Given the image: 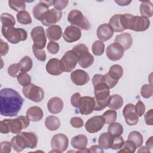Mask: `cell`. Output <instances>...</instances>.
Here are the masks:
<instances>
[{
  "instance_id": "5",
  "label": "cell",
  "mask_w": 153,
  "mask_h": 153,
  "mask_svg": "<svg viewBox=\"0 0 153 153\" xmlns=\"http://www.w3.org/2000/svg\"><path fill=\"white\" fill-rule=\"evenodd\" d=\"M1 32L4 37L11 44H16L20 41H25L27 37L26 30L22 28L2 26Z\"/></svg>"
},
{
  "instance_id": "2",
  "label": "cell",
  "mask_w": 153,
  "mask_h": 153,
  "mask_svg": "<svg viewBox=\"0 0 153 153\" xmlns=\"http://www.w3.org/2000/svg\"><path fill=\"white\" fill-rule=\"evenodd\" d=\"M94 87L95 102L94 111H99L105 109L108 105L110 88L104 81L103 75L95 74L92 78Z\"/></svg>"
},
{
  "instance_id": "22",
  "label": "cell",
  "mask_w": 153,
  "mask_h": 153,
  "mask_svg": "<svg viewBox=\"0 0 153 153\" xmlns=\"http://www.w3.org/2000/svg\"><path fill=\"white\" fill-rule=\"evenodd\" d=\"M88 143L87 137L84 134H78L72 137L71 140V145L76 149H78V152H88L87 145Z\"/></svg>"
},
{
  "instance_id": "29",
  "label": "cell",
  "mask_w": 153,
  "mask_h": 153,
  "mask_svg": "<svg viewBox=\"0 0 153 153\" xmlns=\"http://www.w3.org/2000/svg\"><path fill=\"white\" fill-rule=\"evenodd\" d=\"M113 139L114 137L111 136L108 132L103 133L99 137V145L103 149H108L111 148L113 142Z\"/></svg>"
},
{
  "instance_id": "25",
  "label": "cell",
  "mask_w": 153,
  "mask_h": 153,
  "mask_svg": "<svg viewBox=\"0 0 153 153\" xmlns=\"http://www.w3.org/2000/svg\"><path fill=\"white\" fill-rule=\"evenodd\" d=\"M115 42L120 44L125 51L129 49L131 46L133 38L129 33L125 32L117 35L115 38Z\"/></svg>"
},
{
  "instance_id": "54",
  "label": "cell",
  "mask_w": 153,
  "mask_h": 153,
  "mask_svg": "<svg viewBox=\"0 0 153 153\" xmlns=\"http://www.w3.org/2000/svg\"><path fill=\"white\" fill-rule=\"evenodd\" d=\"M81 98V97L79 93H75L74 94H72V96L71 97V103L72 105L74 107L78 108Z\"/></svg>"
},
{
  "instance_id": "23",
  "label": "cell",
  "mask_w": 153,
  "mask_h": 153,
  "mask_svg": "<svg viewBox=\"0 0 153 153\" xmlns=\"http://www.w3.org/2000/svg\"><path fill=\"white\" fill-rule=\"evenodd\" d=\"M114 30L108 23L100 25L97 29V36L101 41H106L114 35Z\"/></svg>"
},
{
  "instance_id": "55",
  "label": "cell",
  "mask_w": 153,
  "mask_h": 153,
  "mask_svg": "<svg viewBox=\"0 0 153 153\" xmlns=\"http://www.w3.org/2000/svg\"><path fill=\"white\" fill-rule=\"evenodd\" d=\"M152 114H153V109H151L148 111L146 112L145 114V121L147 125L152 126L153 125V120H152Z\"/></svg>"
},
{
  "instance_id": "59",
  "label": "cell",
  "mask_w": 153,
  "mask_h": 153,
  "mask_svg": "<svg viewBox=\"0 0 153 153\" xmlns=\"http://www.w3.org/2000/svg\"><path fill=\"white\" fill-rule=\"evenodd\" d=\"M131 1H115V2L118 4V5L120 6H126L128 5Z\"/></svg>"
},
{
  "instance_id": "9",
  "label": "cell",
  "mask_w": 153,
  "mask_h": 153,
  "mask_svg": "<svg viewBox=\"0 0 153 153\" xmlns=\"http://www.w3.org/2000/svg\"><path fill=\"white\" fill-rule=\"evenodd\" d=\"M60 60L62 65L63 72H70L75 69L78 63V59L76 54L72 50L66 51Z\"/></svg>"
},
{
  "instance_id": "39",
  "label": "cell",
  "mask_w": 153,
  "mask_h": 153,
  "mask_svg": "<svg viewBox=\"0 0 153 153\" xmlns=\"http://www.w3.org/2000/svg\"><path fill=\"white\" fill-rule=\"evenodd\" d=\"M9 7L17 12L25 11L26 9V3L24 1L10 0L8 1Z\"/></svg>"
},
{
  "instance_id": "60",
  "label": "cell",
  "mask_w": 153,
  "mask_h": 153,
  "mask_svg": "<svg viewBox=\"0 0 153 153\" xmlns=\"http://www.w3.org/2000/svg\"><path fill=\"white\" fill-rule=\"evenodd\" d=\"M137 152H150V151L148 148H147L146 146H142L140 148V149L137 151Z\"/></svg>"
},
{
  "instance_id": "43",
  "label": "cell",
  "mask_w": 153,
  "mask_h": 153,
  "mask_svg": "<svg viewBox=\"0 0 153 153\" xmlns=\"http://www.w3.org/2000/svg\"><path fill=\"white\" fill-rule=\"evenodd\" d=\"M17 79L18 82L23 87L30 84L31 82L30 76L25 72H20L17 76Z\"/></svg>"
},
{
  "instance_id": "33",
  "label": "cell",
  "mask_w": 153,
  "mask_h": 153,
  "mask_svg": "<svg viewBox=\"0 0 153 153\" xmlns=\"http://www.w3.org/2000/svg\"><path fill=\"white\" fill-rule=\"evenodd\" d=\"M108 74L112 78L118 81L123 75V69L121 65L115 64L111 66Z\"/></svg>"
},
{
  "instance_id": "56",
  "label": "cell",
  "mask_w": 153,
  "mask_h": 153,
  "mask_svg": "<svg viewBox=\"0 0 153 153\" xmlns=\"http://www.w3.org/2000/svg\"><path fill=\"white\" fill-rule=\"evenodd\" d=\"M9 50V47L7 42H4L2 39H1V44H0V54L1 56H5L7 54Z\"/></svg>"
},
{
  "instance_id": "1",
  "label": "cell",
  "mask_w": 153,
  "mask_h": 153,
  "mask_svg": "<svg viewBox=\"0 0 153 153\" xmlns=\"http://www.w3.org/2000/svg\"><path fill=\"white\" fill-rule=\"evenodd\" d=\"M24 99L16 90L4 88L0 91V113L6 117L16 116L21 109Z\"/></svg>"
},
{
  "instance_id": "14",
  "label": "cell",
  "mask_w": 153,
  "mask_h": 153,
  "mask_svg": "<svg viewBox=\"0 0 153 153\" xmlns=\"http://www.w3.org/2000/svg\"><path fill=\"white\" fill-rule=\"evenodd\" d=\"M123 115L128 125L134 126L138 123L139 116L136 112L135 107L133 104H127L123 108Z\"/></svg>"
},
{
  "instance_id": "28",
  "label": "cell",
  "mask_w": 153,
  "mask_h": 153,
  "mask_svg": "<svg viewBox=\"0 0 153 153\" xmlns=\"http://www.w3.org/2000/svg\"><path fill=\"white\" fill-rule=\"evenodd\" d=\"M123 105V99L119 94H113L109 96L107 106L114 110L121 108Z\"/></svg>"
},
{
  "instance_id": "32",
  "label": "cell",
  "mask_w": 153,
  "mask_h": 153,
  "mask_svg": "<svg viewBox=\"0 0 153 153\" xmlns=\"http://www.w3.org/2000/svg\"><path fill=\"white\" fill-rule=\"evenodd\" d=\"M108 24L112 27L115 32H121L124 30L121 22V14H117L112 16L109 20Z\"/></svg>"
},
{
  "instance_id": "36",
  "label": "cell",
  "mask_w": 153,
  "mask_h": 153,
  "mask_svg": "<svg viewBox=\"0 0 153 153\" xmlns=\"http://www.w3.org/2000/svg\"><path fill=\"white\" fill-rule=\"evenodd\" d=\"M1 21L2 26L4 27H13L16 24V20L13 16L7 13H4L1 15Z\"/></svg>"
},
{
  "instance_id": "40",
  "label": "cell",
  "mask_w": 153,
  "mask_h": 153,
  "mask_svg": "<svg viewBox=\"0 0 153 153\" xmlns=\"http://www.w3.org/2000/svg\"><path fill=\"white\" fill-rule=\"evenodd\" d=\"M136 146L135 144L130 140H127L124 141L123 144L118 151V152H128V153H133L136 151Z\"/></svg>"
},
{
  "instance_id": "15",
  "label": "cell",
  "mask_w": 153,
  "mask_h": 153,
  "mask_svg": "<svg viewBox=\"0 0 153 153\" xmlns=\"http://www.w3.org/2000/svg\"><path fill=\"white\" fill-rule=\"evenodd\" d=\"M124 51V50L120 44L117 42H114L107 47L106 49V54L109 60L112 61H117L123 57Z\"/></svg>"
},
{
  "instance_id": "17",
  "label": "cell",
  "mask_w": 153,
  "mask_h": 153,
  "mask_svg": "<svg viewBox=\"0 0 153 153\" xmlns=\"http://www.w3.org/2000/svg\"><path fill=\"white\" fill-rule=\"evenodd\" d=\"M95 102L94 98L89 96L81 97L79 105L78 110L82 115H88L94 110Z\"/></svg>"
},
{
  "instance_id": "18",
  "label": "cell",
  "mask_w": 153,
  "mask_h": 153,
  "mask_svg": "<svg viewBox=\"0 0 153 153\" xmlns=\"http://www.w3.org/2000/svg\"><path fill=\"white\" fill-rule=\"evenodd\" d=\"M81 36V29L76 26L72 25L66 27L63 33V37L64 40L69 43L75 42L79 40Z\"/></svg>"
},
{
  "instance_id": "38",
  "label": "cell",
  "mask_w": 153,
  "mask_h": 153,
  "mask_svg": "<svg viewBox=\"0 0 153 153\" xmlns=\"http://www.w3.org/2000/svg\"><path fill=\"white\" fill-rule=\"evenodd\" d=\"M18 22L22 25H29L32 23V18L27 11H22L16 15Z\"/></svg>"
},
{
  "instance_id": "46",
  "label": "cell",
  "mask_w": 153,
  "mask_h": 153,
  "mask_svg": "<svg viewBox=\"0 0 153 153\" xmlns=\"http://www.w3.org/2000/svg\"><path fill=\"white\" fill-rule=\"evenodd\" d=\"M32 51L37 60L41 62H44L45 60L46 54L44 50H39L32 45Z\"/></svg>"
},
{
  "instance_id": "10",
  "label": "cell",
  "mask_w": 153,
  "mask_h": 153,
  "mask_svg": "<svg viewBox=\"0 0 153 153\" xmlns=\"http://www.w3.org/2000/svg\"><path fill=\"white\" fill-rule=\"evenodd\" d=\"M68 143L69 140L65 134H56L53 136L51 140V146L53 149L51 152H63L68 148Z\"/></svg>"
},
{
  "instance_id": "45",
  "label": "cell",
  "mask_w": 153,
  "mask_h": 153,
  "mask_svg": "<svg viewBox=\"0 0 153 153\" xmlns=\"http://www.w3.org/2000/svg\"><path fill=\"white\" fill-rule=\"evenodd\" d=\"M7 71L8 75L12 77H17L20 74L19 72H21L19 63H13L10 65Z\"/></svg>"
},
{
  "instance_id": "35",
  "label": "cell",
  "mask_w": 153,
  "mask_h": 153,
  "mask_svg": "<svg viewBox=\"0 0 153 153\" xmlns=\"http://www.w3.org/2000/svg\"><path fill=\"white\" fill-rule=\"evenodd\" d=\"M21 72H27L29 71L33 66V62L31 58L27 56H24L18 63Z\"/></svg>"
},
{
  "instance_id": "41",
  "label": "cell",
  "mask_w": 153,
  "mask_h": 153,
  "mask_svg": "<svg viewBox=\"0 0 153 153\" xmlns=\"http://www.w3.org/2000/svg\"><path fill=\"white\" fill-rule=\"evenodd\" d=\"M104 51L105 44L102 41L97 40L94 42L92 45V52L95 56H99L102 55L104 53Z\"/></svg>"
},
{
  "instance_id": "19",
  "label": "cell",
  "mask_w": 153,
  "mask_h": 153,
  "mask_svg": "<svg viewBox=\"0 0 153 153\" xmlns=\"http://www.w3.org/2000/svg\"><path fill=\"white\" fill-rule=\"evenodd\" d=\"M53 4V1H40L33 8L32 13L34 17L40 20L43 14L49 10V7Z\"/></svg>"
},
{
  "instance_id": "12",
  "label": "cell",
  "mask_w": 153,
  "mask_h": 153,
  "mask_svg": "<svg viewBox=\"0 0 153 153\" xmlns=\"http://www.w3.org/2000/svg\"><path fill=\"white\" fill-rule=\"evenodd\" d=\"M62 17L61 11L51 8L45 12L40 19V22L45 26H51L57 23Z\"/></svg>"
},
{
  "instance_id": "24",
  "label": "cell",
  "mask_w": 153,
  "mask_h": 153,
  "mask_svg": "<svg viewBox=\"0 0 153 153\" xmlns=\"http://www.w3.org/2000/svg\"><path fill=\"white\" fill-rule=\"evenodd\" d=\"M63 108V100L58 97L51 98L47 103V108L48 111L53 114L60 113Z\"/></svg>"
},
{
  "instance_id": "26",
  "label": "cell",
  "mask_w": 153,
  "mask_h": 153,
  "mask_svg": "<svg viewBox=\"0 0 153 153\" xmlns=\"http://www.w3.org/2000/svg\"><path fill=\"white\" fill-rule=\"evenodd\" d=\"M26 117L32 121H39L42 120L44 113L41 108L33 106L29 108L26 112Z\"/></svg>"
},
{
  "instance_id": "3",
  "label": "cell",
  "mask_w": 153,
  "mask_h": 153,
  "mask_svg": "<svg viewBox=\"0 0 153 153\" xmlns=\"http://www.w3.org/2000/svg\"><path fill=\"white\" fill-rule=\"evenodd\" d=\"M13 149L17 152H21L26 148L33 149L36 147L38 137L32 132H20L11 140Z\"/></svg>"
},
{
  "instance_id": "42",
  "label": "cell",
  "mask_w": 153,
  "mask_h": 153,
  "mask_svg": "<svg viewBox=\"0 0 153 153\" xmlns=\"http://www.w3.org/2000/svg\"><path fill=\"white\" fill-rule=\"evenodd\" d=\"M102 117L105 119V123L110 124L116 121L117 114L115 110H107L103 114Z\"/></svg>"
},
{
  "instance_id": "49",
  "label": "cell",
  "mask_w": 153,
  "mask_h": 153,
  "mask_svg": "<svg viewBox=\"0 0 153 153\" xmlns=\"http://www.w3.org/2000/svg\"><path fill=\"white\" fill-rule=\"evenodd\" d=\"M68 3L69 1L68 0H56L53 1V5L54 6L55 9L61 11L68 5Z\"/></svg>"
},
{
  "instance_id": "51",
  "label": "cell",
  "mask_w": 153,
  "mask_h": 153,
  "mask_svg": "<svg viewBox=\"0 0 153 153\" xmlns=\"http://www.w3.org/2000/svg\"><path fill=\"white\" fill-rule=\"evenodd\" d=\"M103 77H104V81H105V82L108 85V86L109 87V88H112L118 83V81L115 80L113 78H112L109 75V74L108 73L106 74L105 75H103Z\"/></svg>"
},
{
  "instance_id": "47",
  "label": "cell",
  "mask_w": 153,
  "mask_h": 153,
  "mask_svg": "<svg viewBox=\"0 0 153 153\" xmlns=\"http://www.w3.org/2000/svg\"><path fill=\"white\" fill-rule=\"evenodd\" d=\"M123 142H124V140L122 136H119L117 137H114L113 142L110 148L114 150L120 149L121 148L123 144Z\"/></svg>"
},
{
  "instance_id": "11",
  "label": "cell",
  "mask_w": 153,
  "mask_h": 153,
  "mask_svg": "<svg viewBox=\"0 0 153 153\" xmlns=\"http://www.w3.org/2000/svg\"><path fill=\"white\" fill-rule=\"evenodd\" d=\"M30 35L33 41V46L39 50H43L47 42V39L43 27L41 26L33 28L30 32Z\"/></svg>"
},
{
  "instance_id": "34",
  "label": "cell",
  "mask_w": 153,
  "mask_h": 153,
  "mask_svg": "<svg viewBox=\"0 0 153 153\" xmlns=\"http://www.w3.org/2000/svg\"><path fill=\"white\" fill-rule=\"evenodd\" d=\"M108 132L113 137L121 136L123 133V127L120 123L114 122L108 126Z\"/></svg>"
},
{
  "instance_id": "52",
  "label": "cell",
  "mask_w": 153,
  "mask_h": 153,
  "mask_svg": "<svg viewBox=\"0 0 153 153\" xmlns=\"http://www.w3.org/2000/svg\"><path fill=\"white\" fill-rule=\"evenodd\" d=\"M11 143L8 141H3L0 143V151L1 153H10L11 151Z\"/></svg>"
},
{
  "instance_id": "37",
  "label": "cell",
  "mask_w": 153,
  "mask_h": 153,
  "mask_svg": "<svg viewBox=\"0 0 153 153\" xmlns=\"http://www.w3.org/2000/svg\"><path fill=\"white\" fill-rule=\"evenodd\" d=\"M128 140L133 142L136 148L140 147L143 143V136L142 134L137 131H131L128 136Z\"/></svg>"
},
{
  "instance_id": "30",
  "label": "cell",
  "mask_w": 153,
  "mask_h": 153,
  "mask_svg": "<svg viewBox=\"0 0 153 153\" xmlns=\"http://www.w3.org/2000/svg\"><path fill=\"white\" fill-rule=\"evenodd\" d=\"M45 127L50 131L57 130L60 126V121L59 118L54 115H50L45 118Z\"/></svg>"
},
{
  "instance_id": "48",
  "label": "cell",
  "mask_w": 153,
  "mask_h": 153,
  "mask_svg": "<svg viewBox=\"0 0 153 153\" xmlns=\"http://www.w3.org/2000/svg\"><path fill=\"white\" fill-rule=\"evenodd\" d=\"M59 45L58 43L54 42V41H50L48 43V45L47 46V50L49 53L53 54H55L57 53L59 51Z\"/></svg>"
},
{
  "instance_id": "31",
  "label": "cell",
  "mask_w": 153,
  "mask_h": 153,
  "mask_svg": "<svg viewBox=\"0 0 153 153\" xmlns=\"http://www.w3.org/2000/svg\"><path fill=\"white\" fill-rule=\"evenodd\" d=\"M140 12L142 16L149 18L152 16L153 14V5L151 1L142 2L140 7Z\"/></svg>"
},
{
  "instance_id": "53",
  "label": "cell",
  "mask_w": 153,
  "mask_h": 153,
  "mask_svg": "<svg viewBox=\"0 0 153 153\" xmlns=\"http://www.w3.org/2000/svg\"><path fill=\"white\" fill-rule=\"evenodd\" d=\"M70 124L72 127L75 128H80L82 127L84 124V121L81 118L75 117L71 119Z\"/></svg>"
},
{
  "instance_id": "6",
  "label": "cell",
  "mask_w": 153,
  "mask_h": 153,
  "mask_svg": "<svg viewBox=\"0 0 153 153\" xmlns=\"http://www.w3.org/2000/svg\"><path fill=\"white\" fill-rule=\"evenodd\" d=\"M72 50L78 57V63L80 66L87 68L92 65L94 60V57L89 53L88 48L85 44H78L73 47Z\"/></svg>"
},
{
  "instance_id": "21",
  "label": "cell",
  "mask_w": 153,
  "mask_h": 153,
  "mask_svg": "<svg viewBox=\"0 0 153 153\" xmlns=\"http://www.w3.org/2000/svg\"><path fill=\"white\" fill-rule=\"evenodd\" d=\"M45 68L47 72L52 75H59L63 72L60 60L56 58L50 59L46 64Z\"/></svg>"
},
{
  "instance_id": "57",
  "label": "cell",
  "mask_w": 153,
  "mask_h": 153,
  "mask_svg": "<svg viewBox=\"0 0 153 153\" xmlns=\"http://www.w3.org/2000/svg\"><path fill=\"white\" fill-rule=\"evenodd\" d=\"M88 152H104V151L99 145H93L88 148Z\"/></svg>"
},
{
  "instance_id": "4",
  "label": "cell",
  "mask_w": 153,
  "mask_h": 153,
  "mask_svg": "<svg viewBox=\"0 0 153 153\" xmlns=\"http://www.w3.org/2000/svg\"><path fill=\"white\" fill-rule=\"evenodd\" d=\"M30 124V120L25 116H19L15 119H5L0 123V132L7 134L11 132L19 134Z\"/></svg>"
},
{
  "instance_id": "16",
  "label": "cell",
  "mask_w": 153,
  "mask_h": 153,
  "mask_svg": "<svg viewBox=\"0 0 153 153\" xmlns=\"http://www.w3.org/2000/svg\"><path fill=\"white\" fill-rule=\"evenodd\" d=\"M150 26V20L143 16H133L130 29L136 32H143L147 30Z\"/></svg>"
},
{
  "instance_id": "20",
  "label": "cell",
  "mask_w": 153,
  "mask_h": 153,
  "mask_svg": "<svg viewBox=\"0 0 153 153\" xmlns=\"http://www.w3.org/2000/svg\"><path fill=\"white\" fill-rule=\"evenodd\" d=\"M71 79L76 85H84L89 81L90 77L85 71L76 69L71 74Z\"/></svg>"
},
{
  "instance_id": "13",
  "label": "cell",
  "mask_w": 153,
  "mask_h": 153,
  "mask_svg": "<svg viewBox=\"0 0 153 153\" xmlns=\"http://www.w3.org/2000/svg\"><path fill=\"white\" fill-rule=\"evenodd\" d=\"M105 124L102 116L96 115L90 118L85 124V128L90 133H94L100 131Z\"/></svg>"
},
{
  "instance_id": "58",
  "label": "cell",
  "mask_w": 153,
  "mask_h": 153,
  "mask_svg": "<svg viewBox=\"0 0 153 153\" xmlns=\"http://www.w3.org/2000/svg\"><path fill=\"white\" fill-rule=\"evenodd\" d=\"M152 136H151L146 142V147L148 148L149 149H151L152 148L153 146V142H152Z\"/></svg>"
},
{
  "instance_id": "27",
  "label": "cell",
  "mask_w": 153,
  "mask_h": 153,
  "mask_svg": "<svg viewBox=\"0 0 153 153\" xmlns=\"http://www.w3.org/2000/svg\"><path fill=\"white\" fill-rule=\"evenodd\" d=\"M46 36L51 41L59 40L62 35V30L59 25H53L46 29Z\"/></svg>"
},
{
  "instance_id": "50",
  "label": "cell",
  "mask_w": 153,
  "mask_h": 153,
  "mask_svg": "<svg viewBox=\"0 0 153 153\" xmlns=\"http://www.w3.org/2000/svg\"><path fill=\"white\" fill-rule=\"evenodd\" d=\"M135 111L139 117H142L145 111V106L144 103L141 101L139 100L136 105H134Z\"/></svg>"
},
{
  "instance_id": "44",
  "label": "cell",
  "mask_w": 153,
  "mask_h": 153,
  "mask_svg": "<svg viewBox=\"0 0 153 153\" xmlns=\"http://www.w3.org/2000/svg\"><path fill=\"white\" fill-rule=\"evenodd\" d=\"M140 94L143 98L151 97L153 94V87L152 84H144L141 87Z\"/></svg>"
},
{
  "instance_id": "8",
  "label": "cell",
  "mask_w": 153,
  "mask_h": 153,
  "mask_svg": "<svg viewBox=\"0 0 153 153\" xmlns=\"http://www.w3.org/2000/svg\"><path fill=\"white\" fill-rule=\"evenodd\" d=\"M22 92L26 98L35 102H39L44 97V90L41 87L31 83L24 86L22 88Z\"/></svg>"
},
{
  "instance_id": "7",
  "label": "cell",
  "mask_w": 153,
  "mask_h": 153,
  "mask_svg": "<svg viewBox=\"0 0 153 153\" xmlns=\"http://www.w3.org/2000/svg\"><path fill=\"white\" fill-rule=\"evenodd\" d=\"M68 20L72 26H76L82 30H89L91 25L82 13L78 10H71L68 16Z\"/></svg>"
}]
</instances>
